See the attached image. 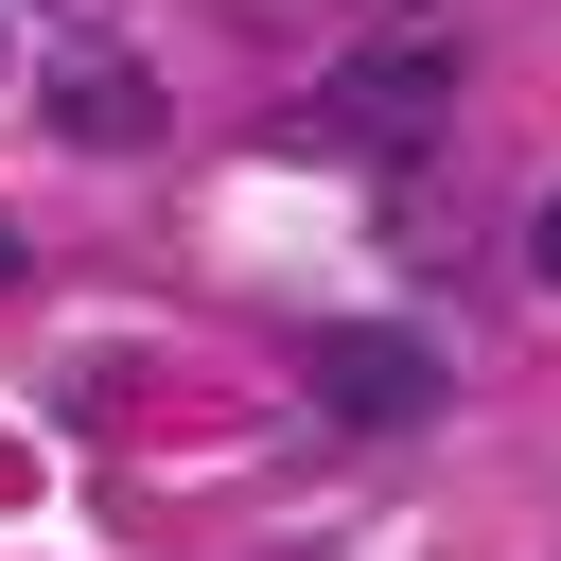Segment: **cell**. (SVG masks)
Masks as SVG:
<instances>
[{
    "instance_id": "cell-2",
    "label": "cell",
    "mask_w": 561,
    "mask_h": 561,
    "mask_svg": "<svg viewBox=\"0 0 561 561\" xmlns=\"http://www.w3.org/2000/svg\"><path fill=\"white\" fill-rule=\"evenodd\" d=\"M316 403H333L351 438H403V421H438V351H421L403 316H333V333H316Z\"/></svg>"
},
{
    "instance_id": "cell-1",
    "label": "cell",
    "mask_w": 561,
    "mask_h": 561,
    "mask_svg": "<svg viewBox=\"0 0 561 561\" xmlns=\"http://www.w3.org/2000/svg\"><path fill=\"white\" fill-rule=\"evenodd\" d=\"M438 105H456V35H351V53L298 88L280 140H351V158H386V140H438Z\"/></svg>"
},
{
    "instance_id": "cell-4",
    "label": "cell",
    "mask_w": 561,
    "mask_h": 561,
    "mask_svg": "<svg viewBox=\"0 0 561 561\" xmlns=\"http://www.w3.org/2000/svg\"><path fill=\"white\" fill-rule=\"evenodd\" d=\"M526 280H543V298H561V193H543V210H526Z\"/></svg>"
},
{
    "instance_id": "cell-5",
    "label": "cell",
    "mask_w": 561,
    "mask_h": 561,
    "mask_svg": "<svg viewBox=\"0 0 561 561\" xmlns=\"http://www.w3.org/2000/svg\"><path fill=\"white\" fill-rule=\"evenodd\" d=\"M0 298H18V228H0Z\"/></svg>"
},
{
    "instance_id": "cell-3",
    "label": "cell",
    "mask_w": 561,
    "mask_h": 561,
    "mask_svg": "<svg viewBox=\"0 0 561 561\" xmlns=\"http://www.w3.org/2000/svg\"><path fill=\"white\" fill-rule=\"evenodd\" d=\"M35 105H53V140H88V158H140V140H158V70H140V53H105V35H70Z\"/></svg>"
}]
</instances>
